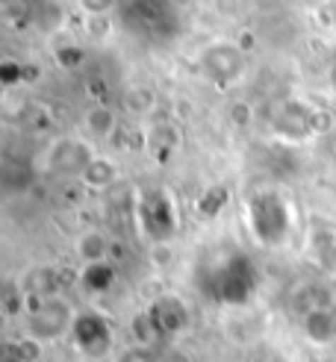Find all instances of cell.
<instances>
[{"mask_svg":"<svg viewBox=\"0 0 336 362\" xmlns=\"http://www.w3.org/2000/svg\"><path fill=\"white\" fill-rule=\"evenodd\" d=\"M313 257L325 271H336V233L333 230L313 236Z\"/></svg>","mask_w":336,"mask_h":362,"instance_id":"14","label":"cell"},{"mask_svg":"<svg viewBox=\"0 0 336 362\" xmlns=\"http://www.w3.org/2000/svg\"><path fill=\"white\" fill-rule=\"evenodd\" d=\"M95 159L92 148L80 139H59L50 144V153H47V165L57 168V171H74L83 174V168Z\"/></svg>","mask_w":336,"mask_h":362,"instance_id":"7","label":"cell"},{"mask_svg":"<svg viewBox=\"0 0 336 362\" xmlns=\"http://www.w3.org/2000/svg\"><path fill=\"white\" fill-rule=\"evenodd\" d=\"M248 218H251V230L262 245H280L289 236V209L280 201V194L262 192L248 204Z\"/></svg>","mask_w":336,"mask_h":362,"instance_id":"1","label":"cell"},{"mask_svg":"<svg viewBox=\"0 0 336 362\" xmlns=\"http://www.w3.org/2000/svg\"><path fill=\"white\" fill-rule=\"evenodd\" d=\"M86 18H110L115 9V0H77Z\"/></svg>","mask_w":336,"mask_h":362,"instance_id":"16","label":"cell"},{"mask_svg":"<svg viewBox=\"0 0 336 362\" xmlns=\"http://www.w3.org/2000/svg\"><path fill=\"white\" fill-rule=\"evenodd\" d=\"M74 318L77 315L71 313L68 300H62L59 295H45L39 303H35V310L30 313V336H35L39 341L71 336Z\"/></svg>","mask_w":336,"mask_h":362,"instance_id":"2","label":"cell"},{"mask_svg":"<svg viewBox=\"0 0 336 362\" xmlns=\"http://www.w3.org/2000/svg\"><path fill=\"white\" fill-rule=\"evenodd\" d=\"M115 162H110L106 156H95L88 165L83 168V174H80V180L86 183V189H95V192H100V189H110L112 183H115Z\"/></svg>","mask_w":336,"mask_h":362,"instance_id":"11","label":"cell"},{"mask_svg":"<svg viewBox=\"0 0 336 362\" xmlns=\"http://www.w3.org/2000/svg\"><path fill=\"white\" fill-rule=\"evenodd\" d=\"M212 283H216V288H212V298H216V300L245 303L248 298L254 295V288H257V274H254L251 262H248L242 253H236L233 259L224 262L219 280H212Z\"/></svg>","mask_w":336,"mask_h":362,"instance_id":"3","label":"cell"},{"mask_svg":"<svg viewBox=\"0 0 336 362\" xmlns=\"http://www.w3.org/2000/svg\"><path fill=\"white\" fill-rule=\"evenodd\" d=\"M139 215H141V224H145V230L151 233L156 242H166V239H168V236H166V230H163V224H159L163 218H166L168 224L177 227L174 204L168 201V194H166V192H153V194H148V197H145V204H141V209H139Z\"/></svg>","mask_w":336,"mask_h":362,"instance_id":"8","label":"cell"},{"mask_svg":"<svg viewBox=\"0 0 336 362\" xmlns=\"http://www.w3.org/2000/svg\"><path fill=\"white\" fill-rule=\"evenodd\" d=\"M4 321H6V315H4V306H0V327H4Z\"/></svg>","mask_w":336,"mask_h":362,"instance_id":"18","label":"cell"},{"mask_svg":"<svg viewBox=\"0 0 336 362\" xmlns=\"http://www.w3.org/2000/svg\"><path fill=\"white\" fill-rule=\"evenodd\" d=\"M333 356H336V348H333Z\"/></svg>","mask_w":336,"mask_h":362,"instance_id":"19","label":"cell"},{"mask_svg":"<svg viewBox=\"0 0 336 362\" xmlns=\"http://www.w3.org/2000/svg\"><path fill=\"white\" fill-rule=\"evenodd\" d=\"M148 318H151V324L156 327L159 336H174V333L186 330V324H189L186 306L177 298H159V300H153V306L148 310Z\"/></svg>","mask_w":336,"mask_h":362,"instance_id":"9","label":"cell"},{"mask_svg":"<svg viewBox=\"0 0 336 362\" xmlns=\"http://www.w3.org/2000/svg\"><path fill=\"white\" fill-rule=\"evenodd\" d=\"M77 253L86 265L106 262V257H110V239H106L100 230H88L77 239Z\"/></svg>","mask_w":336,"mask_h":362,"instance_id":"12","label":"cell"},{"mask_svg":"<svg viewBox=\"0 0 336 362\" xmlns=\"http://www.w3.org/2000/svg\"><path fill=\"white\" fill-rule=\"evenodd\" d=\"M201 68L212 83H233L245 68V53L230 42H216L204 50Z\"/></svg>","mask_w":336,"mask_h":362,"instance_id":"5","label":"cell"},{"mask_svg":"<svg viewBox=\"0 0 336 362\" xmlns=\"http://www.w3.org/2000/svg\"><path fill=\"white\" fill-rule=\"evenodd\" d=\"M301 333L313 348H336V310L313 306L301 315Z\"/></svg>","mask_w":336,"mask_h":362,"instance_id":"6","label":"cell"},{"mask_svg":"<svg viewBox=\"0 0 336 362\" xmlns=\"http://www.w3.org/2000/svg\"><path fill=\"white\" fill-rule=\"evenodd\" d=\"M112 362H159V356L148 345H130V348H124L121 354H115Z\"/></svg>","mask_w":336,"mask_h":362,"instance_id":"15","label":"cell"},{"mask_svg":"<svg viewBox=\"0 0 336 362\" xmlns=\"http://www.w3.org/2000/svg\"><path fill=\"white\" fill-rule=\"evenodd\" d=\"M115 283V271L110 262H95V265H86L83 268V286L86 292H95V295H103L110 292Z\"/></svg>","mask_w":336,"mask_h":362,"instance_id":"13","label":"cell"},{"mask_svg":"<svg viewBox=\"0 0 336 362\" xmlns=\"http://www.w3.org/2000/svg\"><path fill=\"white\" fill-rule=\"evenodd\" d=\"M83 127H86V133L92 139H110L115 133V112H112V106H106V103L88 106V112L83 118Z\"/></svg>","mask_w":336,"mask_h":362,"instance_id":"10","label":"cell"},{"mask_svg":"<svg viewBox=\"0 0 336 362\" xmlns=\"http://www.w3.org/2000/svg\"><path fill=\"white\" fill-rule=\"evenodd\" d=\"M68 339L86 356H106L112 351V327L100 313H80Z\"/></svg>","mask_w":336,"mask_h":362,"instance_id":"4","label":"cell"},{"mask_svg":"<svg viewBox=\"0 0 336 362\" xmlns=\"http://www.w3.org/2000/svg\"><path fill=\"white\" fill-rule=\"evenodd\" d=\"M0 362H21V359H18V356H6V359H0Z\"/></svg>","mask_w":336,"mask_h":362,"instance_id":"17","label":"cell"}]
</instances>
